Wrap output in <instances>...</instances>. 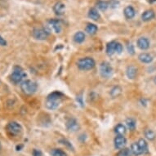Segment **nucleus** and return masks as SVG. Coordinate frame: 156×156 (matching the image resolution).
Returning a JSON list of instances; mask_svg holds the SVG:
<instances>
[{
	"label": "nucleus",
	"mask_w": 156,
	"mask_h": 156,
	"mask_svg": "<svg viewBox=\"0 0 156 156\" xmlns=\"http://www.w3.org/2000/svg\"><path fill=\"white\" fill-rule=\"evenodd\" d=\"M62 97H63V94L60 92H54L49 94L47 97L46 103H45L47 109L52 110L58 108Z\"/></svg>",
	"instance_id": "f257e3e1"
},
{
	"label": "nucleus",
	"mask_w": 156,
	"mask_h": 156,
	"mask_svg": "<svg viewBox=\"0 0 156 156\" xmlns=\"http://www.w3.org/2000/svg\"><path fill=\"white\" fill-rule=\"evenodd\" d=\"M21 89L25 94L32 95L35 93L38 89V84L31 80H24L21 83Z\"/></svg>",
	"instance_id": "f03ea898"
},
{
	"label": "nucleus",
	"mask_w": 156,
	"mask_h": 156,
	"mask_svg": "<svg viewBox=\"0 0 156 156\" xmlns=\"http://www.w3.org/2000/svg\"><path fill=\"white\" fill-rule=\"evenodd\" d=\"M26 77V73L23 70V69L19 66H16L13 68L12 73L11 74V80L15 84H18L22 82V80Z\"/></svg>",
	"instance_id": "7ed1b4c3"
},
{
	"label": "nucleus",
	"mask_w": 156,
	"mask_h": 156,
	"mask_svg": "<svg viewBox=\"0 0 156 156\" xmlns=\"http://www.w3.org/2000/svg\"><path fill=\"white\" fill-rule=\"evenodd\" d=\"M96 62L94 59L89 56L83 57L79 60V62L77 63V66L79 67V69L81 70H89L94 68Z\"/></svg>",
	"instance_id": "20e7f679"
},
{
	"label": "nucleus",
	"mask_w": 156,
	"mask_h": 156,
	"mask_svg": "<svg viewBox=\"0 0 156 156\" xmlns=\"http://www.w3.org/2000/svg\"><path fill=\"white\" fill-rule=\"evenodd\" d=\"M123 51V45L116 41H111L106 45V53L109 56H112L115 53H121Z\"/></svg>",
	"instance_id": "39448f33"
},
{
	"label": "nucleus",
	"mask_w": 156,
	"mask_h": 156,
	"mask_svg": "<svg viewBox=\"0 0 156 156\" xmlns=\"http://www.w3.org/2000/svg\"><path fill=\"white\" fill-rule=\"evenodd\" d=\"M6 130L11 136H18L22 132V127L17 122L12 121L6 126Z\"/></svg>",
	"instance_id": "423d86ee"
},
{
	"label": "nucleus",
	"mask_w": 156,
	"mask_h": 156,
	"mask_svg": "<svg viewBox=\"0 0 156 156\" xmlns=\"http://www.w3.org/2000/svg\"><path fill=\"white\" fill-rule=\"evenodd\" d=\"M32 35L37 40H45L49 35V31L45 28H34L32 31Z\"/></svg>",
	"instance_id": "0eeeda50"
},
{
	"label": "nucleus",
	"mask_w": 156,
	"mask_h": 156,
	"mask_svg": "<svg viewBox=\"0 0 156 156\" xmlns=\"http://www.w3.org/2000/svg\"><path fill=\"white\" fill-rule=\"evenodd\" d=\"M47 29L48 31H53L56 34L61 33L62 31V24L57 19H50L47 23Z\"/></svg>",
	"instance_id": "6e6552de"
},
{
	"label": "nucleus",
	"mask_w": 156,
	"mask_h": 156,
	"mask_svg": "<svg viewBox=\"0 0 156 156\" xmlns=\"http://www.w3.org/2000/svg\"><path fill=\"white\" fill-rule=\"evenodd\" d=\"M100 73L103 78H110L113 74V68L109 62H104L100 66Z\"/></svg>",
	"instance_id": "1a4fd4ad"
},
{
	"label": "nucleus",
	"mask_w": 156,
	"mask_h": 156,
	"mask_svg": "<svg viewBox=\"0 0 156 156\" xmlns=\"http://www.w3.org/2000/svg\"><path fill=\"white\" fill-rule=\"evenodd\" d=\"M136 45L138 47V48L145 51V50H147L150 48L151 42H150L148 38H146V37H141V38H139L137 39Z\"/></svg>",
	"instance_id": "9d476101"
},
{
	"label": "nucleus",
	"mask_w": 156,
	"mask_h": 156,
	"mask_svg": "<svg viewBox=\"0 0 156 156\" xmlns=\"http://www.w3.org/2000/svg\"><path fill=\"white\" fill-rule=\"evenodd\" d=\"M66 128L70 132H76L80 129V124H79V122L74 118L69 119L67 120L66 123Z\"/></svg>",
	"instance_id": "9b49d317"
},
{
	"label": "nucleus",
	"mask_w": 156,
	"mask_h": 156,
	"mask_svg": "<svg viewBox=\"0 0 156 156\" xmlns=\"http://www.w3.org/2000/svg\"><path fill=\"white\" fill-rule=\"evenodd\" d=\"M114 142H115V148L118 149V150H121V149L124 148V146L127 143V140L123 135H118L115 138Z\"/></svg>",
	"instance_id": "f8f14e48"
},
{
	"label": "nucleus",
	"mask_w": 156,
	"mask_h": 156,
	"mask_svg": "<svg viewBox=\"0 0 156 156\" xmlns=\"http://www.w3.org/2000/svg\"><path fill=\"white\" fill-rule=\"evenodd\" d=\"M139 61L144 64H150L153 61V56L147 52H142L138 56Z\"/></svg>",
	"instance_id": "ddd939ff"
},
{
	"label": "nucleus",
	"mask_w": 156,
	"mask_h": 156,
	"mask_svg": "<svg viewBox=\"0 0 156 156\" xmlns=\"http://www.w3.org/2000/svg\"><path fill=\"white\" fill-rule=\"evenodd\" d=\"M65 10H66V6L62 2H57L53 7L54 12L58 16L63 15L65 13Z\"/></svg>",
	"instance_id": "4468645a"
},
{
	"label": "nucleus",
	"mask_w": 156,
	"mask_h": 156,
	"mask_svg": "<svg viewBox=\"0 0 156 156\" xmlns=\"http://www.w3.org/2000/svg\"><path fill=\"white\" fill-rule=\"evenodd\" d=\"M126 74L129 79L134 80L137 75V68L135 66H128L126 69Z\"/></svg>",
	"instance_id": "2eb2a0df"
},
{
	"label": "nucleus",
	"mask_w": 156,
	"mask_h": 156,
	"mask_svg": "<svg viewBox=\"0 0 156 156\" xmlns=\"http://www.w3.org/2000/svg\"><path fill=\"white\" fill-rule=\"evenodd\" d=\"M123 13H124V16L128 20L130 19H133L136 15V11L134 9L133 7L132 6H127L125 8H124V11H123Z\"/></svg>",
	"instance_id": "dca6fc26"
},
{
	"label": "nucleus",
	"mask_w": 156,
	"mask_h": 156,
	"mask_svg": "<svg viewBox=\"0 0 156 156\" xmlns=\"http://www.w3.org/2000/svg\"><path fill=\"white\" fill-rule=\"evenodd\" d=\"M154 12L151 9H149V10L145 11L142 14H141V20L143 21H149L152 20L154 17Z\"/></svg>",
	"instance_id": "f3484780"
},
{
	"label": "nucleus",
	"mask_w": 156,
	"mask_h": 156,
	"mask_svg": "<svg viewBox=\"0 0 156 156\" xmlns=\"http://www.w3.org/2000/svg\"><path fill=\"white\" fill-rule=\"evenodd\" d=\"M131 151H132V154H133V155L138 156L141 155V154H143V152H142V151L140 148V146H139L137 142H134V143L132 144V146H131Z\"/></svg>",
	"instance_id": "a211bd4d"
},
{
	"label": "nucleus",
	"mask_w": 156,
	"mask_h": 156,
	"mask_svg": "<svg viewBox=\"0 0 156 156\" xmlns=\"http://www.w3.org/2000/svg\"><path fill=\"white\" fill-rule=\"evenodd\" d=\"M88 16H89L92 20L93 21H98L101 17V15L98 10H97V8H91L88 12Z\"/></svg>",
	"instance_id": "6ab92c4d"
},
{
	"label": "nucleus",
	"mask_w": 156,
	"mask_h": 156,
	"mask_svg": "<svg viewBox=\"0 0 156 156\" xmlns=\"http://www.w3.org/2000/svg\"><path fill=\"white\" fill-rule=\"evenodd\" d=\"M74 40L77 44H82L85 40V34L83 31H78L74 34Z\"/></svg>",
	"instance_id": "aec40b11"
},
{
	"label": "nucleus",
	"mask_w": 156,
	"mask_h": 156,
	"mask_svg": "<svg viewBox=\"0 0 156 156\" xmlns=\"http://www.w3.org/2000/svg\"><path fill=\"white\" fill-rule=\"evenodd\" d=\"M137 143H138L140 148H141V150L142 151V152H143V154H144L148 153V144H147V142H146V141L145 139H139L138 141H137Z\"/></svg>",
	"instance_id": "412c9836"
},
{
	"label": "nucleus",
	"mask_w": 156,
	"mask_h": 156,
	"mask_svg": "<svg viewBox=\"0 0 156 156\" xmlns=\"http://www.w3.org/2000/svg\"><path fill=\"white\" fill-rule=\"evenodd\" d=\"M85 31H86L87 34H91V35L95 34L97 32V26H96L95 24H87V26H86V28H85Z\"/></svg>",
	"instance_id": "4be33fe9"
},
{
	"label": "nucleus",
	"mask_w": 156,
	"mask_h": 156,
	"mask_svg": "<svg viewBox=\"0 0 156 156\" xmlns=\"http://www.w3.org/2000/svg\"><path fill=\"white\" fill-rule=\"evenodd\" d=\"M109 3L107 1H103V0H99L97 2V7L98 9H100L101 11H105L109 8Z\"/></svg>",
	"instance_id": "5701e85b"
},
{
	"label": "nucleus",
	"mask_w": 156,
	"mask_h": 156,
	"mask_svg": "<svg viewBox=\"0 0 156 156\" xmlns=\"http://www.w3.org/2000/svg\"><path fill=\"white\" fill-rule=\"evenodd\" d=\"M115 132L118 135H124L126 133V127L122 123H119L118 125L116 126L115 128Z\"/></svg>",
	"instance_id": "b1692460"
},
{
	"label": "nucleus",
	"mask_w": 156,
	"mask_h": 156,
	"mask_svg": "<svg viewBox=\"0 0 156 156\" xmlns=\"http://www.w3.org/2000/svg\"><path fill=\"white\" fill-rule=\"evenodd\" d=\"M126 124H127V127L128 128V129H130L131 131H134L136 128V121L135 119H133V118H128L126 119Z\"/></svg>",
	"instance_id": "393cba45"
},
{
	"label": "nucleus",
	"mask_w": 156,
	"mask_h": 156,
	"mask_svg": "<svg viewBox=\"0 0 156 156\" xmlns=\"http://www.w3.org/2000/svg\"><path fill=\"white\" fill-rule=\"evenodd\" d=\"M144 133H145V136L148 139L149 141H154L156 138L155 133H154L152 130H151V129H146Z\"/></svg>",
	"instance_id": "a878e982"
},
{
	"label": "nucleus",
	"mask_w": 156,
	"mask_h": 156,
	"mask_svg": "<svg viewBox=\"0 0 156 156\" xmlns=\"http://www.w3.org/2000/svg\"><path fill=\"white\" fill-rule=\"evenodd\" d=\"M121 92H122L121 87H119V86H115V87H113L112 89H111V91H110V95H111V97L115 98V97H119V96L121 94Z\"/></svg>",
	"instance_id": "bb28decb"
},
{
	"label": "nucleus",
	"mask_w": 156,
	"mask_h": 156,
	"mask_svg": "<svg viewBox=\"0 0 156 156\" xmlns=\"http://www.w3.org/2000/svg\"><path fill=\"white\" fill-rule=\"evenodd\" d=\"M51 154L52 156H67L66 153L62 149H53L51 151Z\"/></svg>",
	"instance_id": "cd10ccee"
},
{
	"label": "nucleus",
	"mask_w": 156,
	"mask_h": 156,
	"mask_svg": "<svg viewBox=\"0 0 156 156\" xmlns=\"http://www.w3.org/2000/svg\"><path fill=\"white\" fill-rule=\"evenodd\" d=\"M133 154H132V151H131L130 149L128 148H123L121 149L120 151L119 152L117 156H132Z\"/></svg>",
	"instance_id": "c85d7f7f"
},
{
	"label": "nucleus",
	"mask_w": 156,
	"mask_h": 156,
	"mask_svg": "<svg viewBox=\"0 0 156 156\" xmlns=\"http://www.w3.org/2000/svg\"><path fill=\"white\" fill-rule=\"evenodd\" d=\"M32 154L33 156H43V153L41 152V151H39L38 149H34L32 151Z\"/></svg>",
	"instance_id": "c756f323"
},
{
	"label": "nucleus",
	"mask_w": 156,
	"mask_h": 156,
	"mask_svg": "<svg viewBox=\"0 0 156 156\" xmlns=\"http://www.w3.org/2000/svg\"><path fill=\"white\" fill-rule=\"evenodd\" d=\"M127 48H128V51L130 54H134L135 52V50H134V47L132 44H128L127 45Z\"/></svg>",
	"instance_id": "7c9ffc66"
},
{
	"label": "nucleus",
	"mask_w": 156,
	"mask_h": 156,
	"mask_svg": "<svg viewBox=\"0 0 156 156\" xmlns=\"http://www.w3.org/2000/svg\"><path fill=\"white\" fill-rule=\"evenodd\" d=\"M7 41H6L5 39L2 37V36L0 35V46H6L7 45Z\"/></svg>",
	"instance_id": "2f4dec72"
},
{
	"label": "nucleus",
	"mask_w": 156,
	"mask_h": 156,
	"mask_svg": "<svg viewBox=\"0 0 156 156\" xmlns=\"http://www.w3.org/2000/svg\"><path fill=\"white\" fill-rule=\"evenodd\" d=\"M154 83H155V84H156V76L154 77Z\"/></svg>",
	"instance_id": "473e14b6"
}]
</instances>
